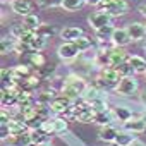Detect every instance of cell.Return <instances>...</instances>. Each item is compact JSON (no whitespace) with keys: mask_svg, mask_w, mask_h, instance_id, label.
I'll return each mask as SVG.
<instances>
[{"mask_svg":"<svg viewBox=\"0 0 146 146\" xmlns=\"http://www.w3.org/2000/svg\"><path fill=\"white\" fill-rule=\"evenodd\" d=\"M110 40H112V43L115 46H127L132 41V38L129 36L127 28H115L113 33H112V36H110Z\"/></svg>","mask_w":146,"mask_h":146,"instance_id":"9","label":"cell"},{"mask_svg":"<svg viewBox=\"0 0 146 146\" xmlns=\"http://www.w3.org/2000/svg\"><path fill=\"white\" fill-rule=\"evenodd\" d=\"M112 14H108V12H105V11H96V12H93L90 17H88V21H90V26L95 29V31H98V29H102V28H105V26H110L112 24Z\"/></svg>","mask_w":146,"mask_h":146,"instance_id":"5","label":"cell"},{"mask_svg":"<svg viewBox=\"0 0 146 146\" xmlns=\"http://www.w3.org/2000/svg\"><path fill=\"white\" fill-rule=\"evenodd\" d=\"M11 139H12V146H29L33 143L31 131H26L23 134H17V136H11Z\"/></svg>","mask_w":146,"mask_h":146,"instance_id":"23","label":"cell"},{"mask_svg":"<svg viewBox=\"0 0 146 146\" xmlns=\"http://www.w3.org/2000/svg\"><path fill=\"white\" fill-rule=\"evenodd\" d=\"M38 33H40L41 36H45V38H52V36L55 35V28L50 26V24H41L40 29H38Z\"/></svg>","mask_w":146,"mask_h":146,"instance_id":"34","label":"cell"},{"mask_svg":"<svg viewBox=\"0 0 146 146\" xmlns=\"http://www.w3.org/2000/svg\"><path fill=\"white\" fill-rule=\"evenodd\" d=\"M46 40H48V38H45V36H41L38 31H35V35H33V38H31V41H29V50H31V52H41V50L46 46Z\"/></svg>","mask_w":146,"mask_h":146,"instance_id":"18","label":"cell"},{"mask_svg":"<svg viewBox=\"0 0 146 146\" xmlns=\"http://www.w3.org/2000/svg\"><path fill=\"white\" fill-rule=\"evenodd\" d=\"M129 146H144V144H143L141 141H137V139H136V141H134L132 144H129Z\"/></svg>","mask_w":146,"mask_h":146,"instance_id":"42","label":"cell"},{"mask_svg":"<svg viewBox=\"0 0 146 146\" xmlns=\"http://www.w3.org/2000/svg\"><path fill=\"white\" fill-rule=\"evenodd\" d=\"M98 7H100V11H105V12L112 14L113 17H119V16H124L129 12V4L125 0H102Z\"/></svg>","mask_w":146,"mask_h":146,"instance_id":"3","label":"cell"},{"mask_svg":"<svg viewBox=\"0 0 146 146\" xmlns=\"http://www.w3.org/2000/svg\"><path fill=\"white\" fill-rule=\"evenodd\" d=\"M129 64L134 69V74H146V58L139 55H129Z\"/></svg>","mask_w":146,"mask_h":146,"instance_id":"17","label":"cell"},{"mask_svg":"<svg viewBox=\"0 0 146 146\" xmlns=\"http://www.w3.org/2000/svg\"><path fill=\"white\" fill-rule=\"evenodd\" d=\"M127 60H129V55L124 50V46H113V48L107 50V64L108 65L117 67V65H120Z\"/></svg>","mask_w":146,"mask_h":146,"instance_id":"6","label":"cell"},{"mask_svg":"<svg viewBox=\"0 0 146 146\" xmlns=\"http://www.w3.org/2000/svg\"><path fill=\"white\" fill-rule=\"evenodd\" d=\"M139 14H141L143 17H146V4H143V5H139Z\"/></svg>","mask_w":146,"mask_h":146,"instance_id":"38","label":"cell"},{"mask_svg":"<svg viewBox=\"0 0 146 146\" xmlns=\"http://www.w3.org/2000/svg\"><path fill=\"white\" fill-rule=\"evenodd\" d=\"M38 5L45 7V9H48V7H58V5H62V0H38Z\"/></svg>","mask_w":146,"mask_h":146,"instance_id":"36","label":"cell"},{"mask_svg":"<svg viewBox=\"0 0 146 146\" xmlns=\"http://www.w3.org/2000/svg\"><path fill=\"white\" fill-rule=\"evenodd\" d=\"M23 23H24V26H26L29 31H38L40 26H41V23H40V19H38L36 14H29V16H26V17L23 19Z\"/></svg>","mask_w":146,"mask_h":146,"instance_id":"25","label":"cell"},{"mask_svg":"<svg viewBox=\"0 0 146 146\" xmlns=\"http://www.w3.org/2000/svg\"><path fill=\"white\" fill-rule=\"evenodd\" d=\"M57 53H58V57H60L62 60H65V62H72V60H76V58H78V55H79L81 52L78 50V46L72 43V41H64V43L58 46Z\"/></svg>","mask_w":146,"mask_h":146,"instance_id":"7","label":"cell"},{"mask_svg":"<svg viewBox=\"0 0 146 146\" xmlns=\"http://www.w3.org/2000/svg\"><path fill=\"white\" fill-rule=\"evenodd\" d=\"M67 131V120L65 119H53V134H64Z\"/></svg>","mask_w":146,"mask_h":146,"instance_id":"30","label":"cell"},{"mask_svg":"<svg viewBox=\"0 0 146 146\" xmlns=\"http://www.w3.org/2000/svg\"><path fill=\"white\" fill-rule=\"evenodd\" d=\"M120 79H122V74L119 72L117 67L103 65L102 70H100V76L96 78L95 86H96V88H102V90H105V88H113V90H115V86L119 84Z\"/></svg>","mask_w":146,"mask_h":146,"instance_id":"2","label":"cell"},{"mask_svg":"<svg viewBox=\"0 0 146 146\" xmlns=\"http://www.w3.org/2000/svg\"><path fill=\"white\" fill-rule=\"evenodd\" d=\"M122 124H124V129L125 131H131L134 134H139V132L146 131V119L144 117H129Z\"/></svg>","mask_w":146,"mask_h":146,"instance_id":"10","label":"cell"},{"mask_svg":"<svg viewBox=\"0 0 146 146\" xmlns=\"http://www.w3.org/2000/svg\"><path fill=\"white\" fill-rule=\"evenodd\" d=\"M72 43H74V45L78 46V50H79L81 53H83V52H86V50H90V48H91V45H93V43H91V40H90V38H88L86 35L79 36L78 40H74Z\"/></svg>","mask_w":146,"mask_h":146,"instance_id":"27","label":"cell"},{"mask_svg":"<svg viewBox=\"0 0 146 146\" xmlns=\"http://www.w3.org/2000/svg\"><path fill=\"white\" fill-rule=\"evenodd\" d=\"M90 105H91V108H93L96 113H98V112H105V110H108L107 100H105L103 96H100V98H96V100H91Z\"/></svg>","mask_w":146,"mask_h":146,"instance_id":"28","label":"cell"},{"mask_svg":"<svg viewBox=\"0 0 146 146\" xmlns=\"http://www.w3.org/2000/svg\"><path fill=\"white\" fill-rule=\"evenodd\" d=\"M17 46V40L11 35V36H4L2 41H0V50H2V55H7L11 52H16Z\"/></svg>","mask_w":146,"mask_h":146,"instance_id":"19","label":"cell"},{"mask_svg":"<svg viewBox=\"0 0 146 146\" xmlns=\"http://www.w3.org/2000/svg\"><path fill=\"white\" fill-rule=\"evenodd\" d=\"M70 107H72V102H70L69 98H65L64 95H62V96H55V98L50 102V108H52V112L57 113V115L65 113Z\"/></svg>","mask_w":146,"mask_h":146,"instance_id":"12","label":"cell"},{"mask_svg":"<svg viewBox=\"0 0 146 146\" xmlns=\"http://www.w3.org/2000/svg\"><path fill=\"white\" fill-rule=\"evenodd\" d=\"M84 2L90 4V5H96V7H98V4L102 2V0H84Z\"/></svg>","mask_w":146,"mask_h":146,"instance_id":"39","label":"cell"},{"mask_svg":"<svg viewBox=\"0 0 146 146\" xmlns=\"http://www.w3.org/2000/svg\"><path fill=\"white\" fill-rule=\"evenodd\" d=\"M26 31H29V29L24 26V23H21V24H14V26L11 28V35H12L16 40H19V38H21Z\"/></svg>","mask_w":146,"mask_h":146,"instance_id":"31","label":"cell"},{"mask_svg":"<svg viewBox=\"0 0 146 146\" xmlns=\"http://www.w3.org/2000/svg\"><path fill=\"white\" fill-rule=\"evenodd\" d=\"M139 88V83L134 76H122L119 84L115 86V93L119 96H132Z\"/></svg>","mask_w":146,"mask_h":146,"instance_id":"4","label":"cell"},{"mask_svg":"<svg viewBox=\"0 0 146 146\" xmlns=\"http://www.w3.org/2000/svg\"><path fill=\"white\" fill-rule=\"evenodd\" d=\"M11 2H14V0H11Z\"/></svg>","mask_w":146,"mask_h":146,"instance_id":"43","label":"cell"},{"mask_svg":"<svg viewBox=\"0 0 146 146\" xmlns=\"http://www.w3.org/2000/svg\"><path fill=\"white\" fill-rule=\"evenodd\" d=\"M113 115H115V119H119V120H127L129 117H132V113L129 112V110H125V108H120V107H117V108H113Z\"/></svg>","mask_w":146,"mask_h":146,"instance_id":"33","label":"cell"},{"mask_svg":"<svg viewBox=\"0 0 146 146\" xmlns=\"http://www.w3.org/2000/svg\"><path fill=\"white\" fill-rule=\"evenodd\" d=\"M83 4H86L84 0H62V9L67 12H76L83 7Z\"/></svg>","mask_w":146,"mask_h":146,"instance_id":"24","label":"cell"},{"mask_svg":"<svg viewBox=\"0 0 146 146\" xmlns=\"http://www.w3.org/2000/svg\"><path fill=\"white\" fill-rule=\"evenodd\" d=\"M55 72V65H48V64H45L43 67H40V69H36V74L41 78V79H48L52 74Z\"/></svg>","mask_w":146,"mask_h":146,"instance_id":"29","label":"cell"},{"mask_svg":"<svg viewBox=\"0 0 146 146\" xmlns=\"http://www.w3.org/2000/svg\"><path fill=\"white\" fill-rule=\"evenodd\" d=\"M0 119H2V120H0V124H7L12 117L9 115V112H7V108H2V115H0Z\"/></svg>","mask_w":146,"mask_h":146,"instance_id":"37","label":"cell"},{"mask_svg":"<svg viewBox=\"0 0 146 146\" xmlns=\"http://www.w3.org/2000/svg\"><path fill=\"white\" fill-rule=\"evenodd\" d=\"M117 134H119V131H117V129H115L112 124H108V125H102L98 137H100L103 143L110 144V143H115V139H117Z\"/></svg>","mask_w":146,"mask_h":146,"instance_id":"14","label":"cell"},{"mask_svg":"<svg viewBox=\"0 0 146 146\" xmlns=\"http://www.w3.org/2000/svg\"><path fill=\"white\" fill-rule=\"evenodd\" d=\"M55 98V90H43L36 95V103H45V105H50V102Z\"/></svg>","mask_w":146,"mask_h":146,"instance_id":"26","label":"cell"},{"mask_svg":"<svg viewBox=\"0 0 146 146\" xmlns=\"http://www.w3.org/2000/svg\"><path fill=\"white\" fill-rule=\"evenodd\" d=\"M83 35H84L83 29L78 28V26H67V28H64V29L60 31V36H62L64 41H74V40H78V38L83 36Z\"/></svg>","mask_w":146,"mask_h":146,"instance_id":"16","label":"cell"},{"mask_svg":"<svg viewBox=\"0 0 146 146\" xmlns=\"http://www.w3.org/2000/svg\"><path fill=\"white\" fill-rule=\"evenodd\" d=\"M117 69H119V72H120L122 76H132V74H134V69H132V65L129 64V60L124 62V64H120V65H117Z\"/></svg>","mask_w":146,"mask_h":146,"instance_id":"35","label":"cell"},{"mask_svg":"<svg viewBox=\"0 0 146 146\" xmlns=\"http://www.w3.org/2000/svg\"><path fill=\"white\" fill-rule=\"evenodd\" d=\"M11 11L17 16L26 17V16L33 14L31 12L33 11V2L31 0H14V2H11Z\"/></svg>","mask_w":146,"mask_h":146,"instance_id":"11","label":"cell"},{"mask_svg":"<svg viewBox=\"0 0 146 146\" xmlns=\"http://www.w3.org/2000/svg\"><path fill=\"white\" fill-rule=\"evenodd\" d=\"M19 91H21V90H19L17 86L2 88V108H7V107H14V105H17Z\"/></svg>","mask_w":146,"mask_h":146,"instance_id":"8","label":"cell"},{"mask_svg":"<svg viewBox=\"0 0 146 146\" xmlns=\"http://www.w3.org/2000/svg\"><path fill=\"white\" fill-rule=\"evenodd\" d=\"M12 72H14V81H16V84H17L19 81H23V79H26V78L31 76V69H29V65H24V64L16 65V67L12 69Z\"/></svg>","mask_w":146,"mask_h":146,"instance_id":"21","label":"cell"},{"mask_svg":"<svg viewBox=\"0 0 146 146\" xmlns=\"http://www.w3.org/2000/svg\"><path fill=\"white\" fill-rule=\"evenodd\" d=\"M134 141H136L134 132H131V131H125V129H124V132H119V134H117L115 144H117V146H129V144H132Z\"/></svg>","mask_w":146,"mask_h":146,"instance_id":"22","label":"cell"},{"mask_svg":"<svg viewBox=\"0 0 146 146\" xmlns=\"http://www.w3.org/2000/svg\"><path fill=\"white\" fill-rule=\"evenodd\" d=\"M36 146H53L50 141H43V143H40V144H36Z\"/></svg>","mask_w":146,"mask_h":146,"instance_id":"41","label":"cell"},{"mask_svg":"<svg viewBox=\"0 0 146 146\" xmlns=\"http://www.w3.org/2000/svg\"><path fill=\"white\" fill-rule=\"evenodd\" d=\"M139 100H141V103H143V105L146 107V91H143V93H141V96H139Z\"/></svg>","mask_w":146,"mask_h":146,"instance_id":"40","label":"cell"},{"mask_svg":"<svg viewBox=\"0 0 146 146\" xmlns=\"http://www.w3.org/2000/svg\"><path fill=\"white\" fill-rule=\"evenodd\" d=\"M113 26L110 24V26H105V28H102V29H98L96 31V38H98V41H103L105 38H110L112 36V33H113Z\"/></svg>","mask_w":146,"mask_h":146,"instance_id":"32","label":"cell"},{"mask_svg":"<svg viewBox=\"0 0 146 146\" xmlns=\"http://www.w3.org/2000/svg\"><path fill=\"white\" fill-rule=\"evenodd\" d=\"M86 88H88V84H86V81H84L81 76L70 74V76L64 81L60 93H62L65 98H69L70 102H76V100L83 98V95H84Z\"/></svg>","mask_w":146,"mask_h":146,"instance_id":"1","label":"cell"},{"mask_svg":"<svg viewBox=\"0 0 146 146\" xmlns=\"http://www.w3.org/2000/svg\"><path fill=\"white\" fill-rule=\"evenodd\" d=\"M28 62H29L28 65L35 67V70H36V69H40V67H43V65L46 64V58H45V55H43L41 52H29Z\"/></svg>","mask_w":146,"mask_h":146,"instance_id":"20","label":"cell"},{"mask_svg":"<svg viewBox=\"0 0 146 146\" xmlns=\"http://www.w3.org/2000/svg\"><path fill=\"white\" fill-rule=\"evenodd\" d=\"M7 125H9L11 136H17V134H23V132L29 131V127H28L26 120H23L21 117H19V119H11V120L7 122Z\"/></svg>","mask_w":146,"mask_h":146,"instance_id":"15","label":"cell"},{"mask_svg":"<svg viewBox=\"0 0 146 146\" xmlns=\"http://www.w3.org/2000/svg\"><path fill=\"white\" fill-rule=\"evenodd\" d=\"M127 31H129V36L132 38V41H141L146 38V26L141 23H129Z\"/></svg>","mask_w":146,"mask_h":146,"instance_id":"13","label":"cell"}]
</instances>
